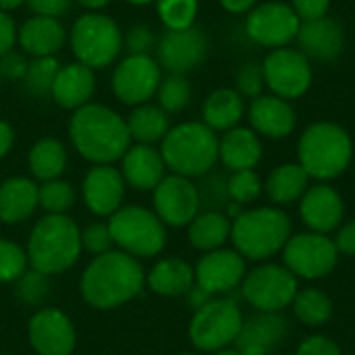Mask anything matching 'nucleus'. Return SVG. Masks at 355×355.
Instances as JSON below:
<instances>
[{
  "instance_id": "36",
  "label": "nucleus",
  "mask_w": 355,
  "mask_h": 355,
  "mask_svg": "<svg viewBox=\"0 0 355 355\" xmlns=\"http://www.w3.org/2000/svg\"><path fill=\"white\" fill-rule=\"evenodd\" d=\"M37 206L46 214H67L75 206V189L62 179L44 181L37 185Z\"/></svg>"
},
{
  "instance_id": "8",
  "label": "nucleus",
  "mask_w": 355,
  "mask_h": 355,
  "mask_svg": "<svg viewBox=\"0 0 355 355\" xmlns=\"http://www.w3.org/2000/svg\"><path fill=\"white\" fill-rule=\"evenodd\" d=\"M77 62L89 69H104L116 60L123 50V33L114 19L100 12L79 17L69 33Z\"/></svg>"
},
{
  "instance_id": "19",
  "label": "nucleus",
  "mask_w": 355,
  "mask_h": 355,
  "mask_svg": "<svg viewBox=\"0 0 355 355\" xmlns=\"http://www.w3.org/2000/svg\"><path fill=\"white\" fill-rule=\"evenodd\" d=\"M125 179L112 164H96L83 179V202L96 216H112L125 198Z\"/></svg>"
},
{
  "instance_id": "33",
  "label": "nucleus",
  "mask_w": 355,
  "mask_h": 355,
  "mask_svg": "<svg viewBox=\"0 0 355 355\" xmlns=\"http://www.w3.org/2000/svg\"><path fill=\"white\" fill-rule=\"evenodd\" d=\"M125 121H127L131 139H135L137 144H148V146L162 141L171 129L168 114L160 106H154L148 102L135 106V110Z\"/></svg>"
},
{
  "instance_id": "34",
  "label": "nucleus",
  "mask_w": 355,
  "mask_h": 355,
  "mask_svg": "<svg viewBox=\"0 0 355 355\" xmlns=\"http://www.w3.org/2000/svg\"><path fill=\"white\" fill-rule=\"evenodd\" d=\"M308 173L302 164H281L266 179V193L275 204H291L308 189Z\"/></svg>"
},
{
  "instance_id": "40",
  "label": "nucleus",
  "mask_w": 355,
  "mask_h": 355,
  "mask_svg": "<svg viewBox=\"0 0 355 355\" xmlns=\"http://www.w3.org/2000/svg\"><path fill=\"white\" fill-rule=\"evenodd\" d=\"M27 268V252L15 241L0 239V283H17Z\"/></svg>"
},
{
  "instance_id": "22",
  "label": "nucleus",
  "mask_w": 355,
  "mask_h": 355,
  "mask_svg": "<svg viewBox=\"0 0 355 355\" xmlns=\"http://www.w3.org/2000/svg\"><path fill=\"white\" fill-rule=\"evenodd\" d=\"M17 42L23 52L31 54L33 58L56 56L67 42V29L54 17L33 15L19 27Z\"/></svg>"
},
{
  "instance_id": "39",
  "label": "nucleus",
  "mask_w": 355,
  "mask_h": 355,
  "mask_svg": "<svg viewBox=\"0 0 355 355\" xmlns=\"http://www.w3.org/2000/svg\"><path fill=\"white\" fill-rule=\"evenodd\" d=\"M158 106L168 112H181L191 100V87L183 75H168L158 85Z\"/></svg>"
},
{
  "instance_id": "32",
  "label": "nucleus",
  "mask_w": 355,
  "mask_h": 355,
  "mask_svg": "<svg viewBox=\"0 0 355 355\" xmlns=\"http://www.w3.org/2000/svg\"><path fill=\"white\" fill-rule=\"evenodd\" d=\"M243 116V98L235 89H216L204 102V125L212 131H229Z\"/></svg>"
},
{
  "instance_id": "58",
  "label": "nucleus",
  "mask_w": 355,
  "mask_h": 355,
  "mask_svg": "<svg viewBox=\"0 0 355 355\" xmlns=\"http://www.w3.org/2000/svg\"><path fill=\"white\" fill-rule=\"evenodd\" d=\"M129 4H135V6H144V4H150L152 0H127Z\"/></svg>"
},
{
  "instance_id": "54",
  "label": "nucleus",
  "mask_w": 355,
  "mask_h": 355,
  "mask_svg": "<svg viewBox=\"0 0 355 355\" xmlns=\"http://www.w3.org/2000/svg\"><path fill=\"white\" fill-rule=\"evenodd\" d=\"M220 4H223V8H225V10L239 15V12H248V10H252V8H254V4H256V0H220Z\"/></svg>"
},
{
  "instance_id": "35",
  "label": "nucleus",
  "mask_w": 355,
  "mask_h": 355,
  "mask_svg": "<svg viewBox=\"0 0 355 355\" xmlns=\"http://www.w3.org/2000/svg\"><path fill=\"white\" fill-rule=\"evenodd\" d=\"M293 312L302 324L322 327L333 316V302L327 293L318 289H304V291H297L293 300Z\"/></svg>"
},
{
  "instance_id": "31",
  "label": "nucleus",
  "mask_w": 355,
  "mask_h": 355,
  "mask_svg": "<svg viewBox=\"0 0 355 355\" xmlns=\"http://www.w3.org/2000/svg\"><path fill=\"white\" fill-rule=\"evenodd\" d=\"M67 160H69L67 148L56 137L37 139L27 154L29 173L42 183L52 181V179H60V175L67 168Z\"/></svg>"
},
{
  "instance_id": "56",
  "label": "nucleus",
  "mask_w": 355,
  "mask_h": 355,
  "mask_svg": "<svg viewBox=\"0 0 355 355\" xmlns=\"http://www.w3.org/2000/svg\"><path fill=\"white\" fill-rule=\"evenodd\" d=\"M27 0H0V10H4V12H8V10H15V8H19L21 4H25Z\"/></svg>"
},
{
  "instance_id": "9",
  "label": "nucleus",
  "mask_w": 355,
  "mask_h": 355,
  "mask_svg": "<svg viewBox=\"0 0 355 355\" xmlns=\"http://www.w3.org/2000/svg\"><path fill=\"white\" fill-rule=\"evenodd\" d=\"M243 324L241 310L233 300H210L193 312L189 339L196 349L216 354L235 343Z\"/></svg>"
},
{
  "instance_id": "55",
  "label": "nucleus",
  "mask_w": 355,
  "mask_h": 355,
  "mask_svg": "<svg viewBox=\"0 0 355 355\" xmlns=\"http://www.w3.org/2000/svg\"><path fill=\"white\" fill-rule=\"evenodd\" d=\"M73 2H77V4H81V6H85V8H89L94 12V10L104 8L110 0H73Z\"/></svg>"
},
{
  "instance_id": "29",
  "label": "nucleus",
  "mask_w": 355,
  "mask_h": 355,
  "mask_svg": "<svg viewBox=\"0 0 355 355\" xmlns=\"http://www.w3.org/2000/svg\"><path fill=\"white\" fill-rule=\"evenodd\" d=\"M37 208V185L33 183V179L10 177L0 183V223H23Z\"/></svg>"
},
{
  "instance_id": "42",
  "label": "nucleus",
  "mask_w": 355,
  "mask_h": 355,
  "mask_svg": "<svg viewBox=\"0 0 355 355\" xmlns=\"http://www.w3.org/2000/svg\"><path fill=\"white\" fill-rule=\"evenodd\" d=\"M48 295V277L27 268L25 275L17 281V297L27 306H40Z\"/></svg>"
},
{
  "instance_id": "51",
  "label": "nucleus",
  "mask_w": 355,
  "mask_h": 355,
  "mask_svg": "<svg viewBox=\"0 0 355 355\" xmlns=\"http://www.w3.org/2000/svg\"><path fill=\"white\" fill-rule=\"evenodd\" d=\"M335 245H337V252L339 254H345V256H355V220L343 225L337 233V237L333 239Z\"/></svg>"
},
{
  "instance_id": "49",
  "label": "nucleus",
  "mask_w": 355,
  "mask_h": 355,
  "mask_svg": "<svg viewBox=\"0 0 355 355\" xmlns=\"http://www.w3.org/2000/svg\"><path fill=\"white\" fill-rule=\"evenodd\" d=\"M25 4H29V8L35 15H44V17L58 19V17H62L71 8L73 0H27Z\"/></svg>"
},
{
  "instance_id": "28",
  "label": "nucleus",
  "mask_w": 355,
  "mask_h": 355,
  "mask_svg": "<svg viewBox=\"0 0 355 355\" xmlns=\"http://www.w3.org/2000/svg\"><path fill=\"white\" fill-rule=\"evenodd\" d=\"M287 320L279 312H260L258 316L243 320L241 331L235 339L237 349L258 347L266 354L277 349L287 337Z\"/></svg>"
},
{
  "instance_id": "23",
  "label": "nucleus",
  "mask_w": 355,
  "mask_h": 355,
  "mask_svg": "<svg viewBox=\"0 0 355 355\" xmlns=\"http://www.w3.org/2000/svg\"><path fill=\"white\" fill-rule=\"evenodd\" d=\"M302 54L316 60H333L341 54L345 37L341 25L331 17L302 21L297 31Z\"/></svg>"
},
{
  "instance_id": "18",
  "label": "nucleus",
  "mask_w": 355,
  "mask_h": 355,
  "mask_svg": "<svg viewBox=\"0 0 355 355\" xmlns=\"http://www.w3.org/2000/svg\"><path fill=\"white\" fill-rule=\"evenodd\" d=\"M196 285L210 295L229 293L245 279V258L237 250L206 252L196 264Z\"/></svg>"
},
{
  "instance_id": "14",
  "label": "nucleus",
  "mask_w": 355,
  "mask_h": 355,
  "mask_svg": "<svg viewBox=\"0 0 355 355\" xmlns=\"http://www.w3.org/2000/svg\"><path fill=\"white\" fill-rule=\"evenodd\" d=\"M200 208V191L187 177L173 173L154 187V212L164 227H189Z\"/></svg>"
},
{
  "instance_id": "43",
  "label": "nucleus",
  "mask_w": 355,
  "mask_h": 355,
  "mask_svg": "<svg viewBox=\"0 0 355 355\" xmlns=\"http://www.w3.org/2000/svg\"><path fill=\"white\" fill-rule=\"evenodd\" d=\"M114 245L108 223H92L81 231V248L94 256L110 252Z\"/></svg>"
},
{
  "instance_id": "3",
  "label": "nucleus",
  "mask_w": 355,
  "mask_h": 355,
  "mask_svg": "<svg viewBox=\"0 0 355 355\" xmlns=\"http://www.w3.org/2000/svg\"><path fill=\"white\" fill-rule=\"evenodd\" d=\"M81 229L67 214H46L27 239L29 268L54 277L69 270L81 256Z\"/></svg>"
},
{
  "instance_id": "47",
  "label": "nucleus",
  "mask_w": 355,
  "mask_h": 355,
  "mask_svg": "<svg viewBox=\"0 0 355 355\" xmlns=\"http://www.w3.org/2000/svg\"><path fill=\"white\" fill-rule=\"evenodd\" d=\"M295 355H341V349L335 341H331L329 337L322 335H314L308 337L300 347Z\"/></svg>"
},
{
  "instance_id": "5",
  "label": "nucleus",
  "mask_w": 355,
  "mask_h": 355,
  "mask_svg": "<svg viewBox=\"0 0 355 355\" xmlns=\"http://www.w3.org/2000/svg\"><path fill=\"white\" fill-rule=\"evenodd\" d=\"M297 156L308 177L331 181L343 175L354 156L349 133L335 123H314L297 144Z\"/></svg>"
},
{
  "instance_id": "52",
  "label": "nucleus",
  "mask_w": 355,
  "mask_h": 355,
  "mask_svg": "<svg viewBox=\"0 0 355 355\" xmlns=\"http://www.w3.org/2000/svg\"><path fill=\"white\" fill-rule=\"evenodd\" d=\"M185 297H187V302H189V308H193V312L200 310L204 304H208V302L212 300V295L206 293V291H204L202 287H198V285H193V287L185 293Z\"/></svg>"
},
{
  "instance_id": "37",
  "label": "nucleus",
  "mask_w": 355,
  "mask_h": 355,
  "mask_svg": "<svg viewBox=\"0 0 355 355\" xmlns=\"http://www.w3.org/2000/svg\"><path fill=\"white\" fill-rule=\"evenodd\" d=\"M60 69V62L56 60V56H42V58H33L27 64V73L23 77L25 87L35 94V96H48L52 89V83L56 79V73Z\"/></svg>"
},
{
  "instance_id": "44",
  "label": "nucleus",
  "mask_w": 355,
  "mask_h": 355,
  "mask_svg": "<svg viewBox=\"0 0 355 355\" xmlns=\"http://www.w3.org/2000/svg\"><path fill=\"white\" fill-rule=\"evenodd\" d=\"M237 87L241 96L248 98H258L262 87H264V73H262V64L258 62H248L241 67V71L237 73Z\"/></svg>"
},
{
  "instance_id": "26",
  "label": "nucleus",
  "mask_w": 355,
  "mask_h": 355,
  "mask_svg": "<svg viewBox=\"0 0 355 355\" xmlns=\"http://www.w3.org/2000/svg\"><path fill=\"white\" fill-rule=\"evenodd\" d=\"M218 158L233 173L252 171L262 158V144L252 129L233 127L218 139Z\"/></svg>"
},
{
  "instance_id": "11",
  "label": "nucleus",
  "mask_w": 355,
  "mask_h": 355,
  "mask_svg": "<svg viewBox=\"0 0 355 355\" xmlns=\"http://www.w3.org/2000/svg\"><path fill=\"white\" fill-rule=\"evenodd\" d=\"M241 295L258 312H281L291 306L297 295V277L285 266L264 264L245 275Z\"/></svg>"
},
{
  "instance_id": "6",
  "label": "nucleus",
  "mask_w": 355,
  "mask_h": 355,
  "mask_svg": "<svg viewBox=\"0 0 355 355\" xmlns=\"http://www.w3.org/2000/svg\"><path fill=\"white\" fill-rule=\"evenodd\" d=\"M291 237V220L279 208H254L231 223V241L248 260H268Z\"/></svg>"
},
{
  "instance_id": "21",
  "label": "nucleus",
  "mask_w": 355,
  "mask_h": 355,
  "mask_svg": "<svg viewBox=\"0 0 355 355\" xmlns=\"http://www.w3.org/2000/svg\"><path fill=\"white\" fill-rule=\"evenodd\" d=\"M166 164L160 150L148 144L129 146L121 158V175L127 185L137 191H154V187L166 177Z\"/></svg>"
},
{
  "instance_id": "13",
  "label": "nucleus",
  "mask_w": 355,
  "mask_h": 355,
  "mask_svg": "<svg viewBox=\"0 0 355 355\" xmlns=\"http://www.w3.org/2000/svg\"><path fill=\"white\" fill-rule=\"evenodd\" d=\"M264 83L283 100L300 98L312 83V67L300 50L277 48L262 62Z\"/></svg>"
},
{
  "instance_id": "60",
  "label": "nucleus",
  "mask_w": 355,
  "mask_h": 355,
  "mask_svg": "<svg viewBox=\"0 0 355 355\" xmlns=\"http://www.w3.org/2000/svg\"><path fill=\"white\" fill-rule=\"evenodd\" d=\"M0 355H6V354H0Z\"/></svg>"
},
{
  "instance_id": "53",
  "label": "nucleus",
  "mask_w": 355,
  "mask_h": 355,
  "mask_svg": "<svg viewBox=\"0 0 355 355\" xmlns=\"http://www.w3.org/2000/svg\"><path fill=\"white\" fill-rule=\"evenodd\" d=\"M12 141H15V133H12V127L6 123V121H0V160L10 152L12 148Z\"/></svg>"
},
{
  "instance_id": "4",
  "label": "nucleus",
  "mask_w": 355,
  "mask_h": 355,
  "mask_svg": "<svg viewBox=\"0 0 355 355\" xmlns=\"http://www.w3.org/2000/svg\"><path fill=\"white\" fill-rule=\"evenodd\" d=\"M166 168L181 177H202L218 160V137L204 123H181L162 139L160 146Z\"/></svg>"
},
{
  "instance_id": "57",
  "label": "nucleus",
  "mask_w": 355,
  "mask_h": 355,
  "mask_svg": "<svg viewBox=\"0 0 355 355\" xmlns=\"http://www.w3.org/2000/svg\"><path fill=\"white\" fill-rule=\"evenodd\" d=\"M214 355H239V352H237V349H229V347H227V349H220V352H216Z\"/></svg>"
},
{
  "instance_id": "2",
  "label": "nucleus",
  "mask_w": 355,
  "mask_h": 355,
  "mask_svg": "<svg viewBox=\"0 0 355 355\" xmlns=\"http://www.w3.org/2000/svg\"><path fill=\"white\" fill-rule=\"evenodd\" d=\"M69 137L77 154L94 164H112L131 146L127 121L104 104L77 108L69 123Z\"/></svg>"
},
{
  "instance_id": "45",
  "label": "nucleus",
  "mask_w": 355,
  "mask_h": 355,
  "mask_svg": "<svg viewBox=\"0 0 355 355\" xmlns=\"http://www.w3.org/2000/svg\"><path fill=\"white\" fill-rule=\"evenodd\" d=\"M154 44H156V37L152 29L144 23L131 25L127 35L123 37V46L127 48L129 54H150Z\"/></svg>"
},
{
  "instance_id": "7",
  "label": "nucleus",
  "mask_w": 355,
  "mask_h": 355,
  "mask_svg": "<svg viewBox=\"0 0 355 355\" xmlns=\"http://www.w3.org/2000/svg\"><path fill=\"white\" fill-rule=\"evenodd\" d=\"M108 227L114 245L133 258H154L166 245V227L156 212L144 206H121Z\"/></svg>"
},
{
  "instance_id": "25",
  "label": "nucleus",
  "mask_w": 355,
  "mask_h": 355,
  "mask_svg": "<svg viewBox=\"0 0 355 355\" xmlns=\"http://www.w3.org/2000/svg\"><path fill=\"white\" fill-rule=\"evenodd\" d=\"M250 123L254 131L281 139L295 129V112L291 104L279 96H258L250 106Z\"/></svg>"
},
{
  "instance_id": "15",
  "label": "nucleus",
  "mask_w": 355,
  "mask_h": 355,
  "mask_svg": "<svg viewBox=\"0 0 355 355\" xmlns=\"http://www.w3.org/2000/svg\"><path fill=\"white\" fill-rule=\"evenodd\" d=\"M300 17L291 4L264 2L250 10L245 21V33L260 46L283 48L297 37Z\"/></svg>"
},
{
  "instance_id": "17",
  "label": "nucleus",
  "mask_w": 355,
  "mask_h": 355,
  "mask_svg": "<svg viewBox=\"0 0 355 355\" xmlns=\"http://www.w3.org/2000/svg\"><path fill=\"white\" fill-rule=\"evenodd\" d=\"M158 64L171 75H183L200 67L208 54V40L202 29L187 27L171 31L166 29L156 46Z\"/></svg>"
},
{
  "instance_id": "46",
  "label": "nucleus",
  "mask_w": 355,
  "mask_h": 355,
  "mask_svg": "<svg viewBox=\"0 0 355 355\" xmlns=\"http://www.w3.org/2000/svg\"><path fill=\"white\" fill-rule=\"evenodd\" d=\"M27 60L23 54L8 50L0 56V77H6L10 81H23L25 73H27Z\"/></svg>"
},
{
  "instance_id": "59",
  "label": "nucleus",
  "mask_w": 355,
  "mask_h": 355,
  "mask_svg": "<svg viewBox=\"0 0 355 355\" xmlns=\"http://www.w3.org/2000/svg\"><path fill=\"white\" fill-rule=\"evenodd\" d=\"M181 355H193V354H181Z\"/></svg>"
},
{
  "instance_id": "16",
  "label": "nucleus",
  "mask_w": 355,
  "mask_h": 355,
  "mask_svg": "<svg viewBox=\"0 0 355 355\" xmlns=\"http://www.w3.org/2000/svg\"><path fill=\"white\" fill-rule=\"evenodd\" d=\"M29 345L37 355H71L77 333L71 318L58 308H40L27 324Z\"/></svg>"
},
{
  "instance_id": "12",
  "label": "nucleus",
  "mask_w": 355,
  "mask_h": 355,
  "mask_svg": "<svg viewBox=\"0 0 355 355\" xmlns=\"http://www.w3.org/2000/svg\"><path fill=\"white\" fill-rule=\"evenodd\" d=\"M162 81V67L150 54H129L112 73L114 96L129 106L146 104Z\"/></svg>"
},
{
  "instance_id": "27",
  "label": "nucleus",
  "mask_w": 355,
  "mask_h": 355,
  "mask_svg": "<svg viewBox=\"0 0 355 355\" xmlns=\"http://www.w3.org/2000/svg\"><path fill=\"white\" fill-rule=\"evenodd\" d=\"M146 285L162 297H181L196 285V270L181 258H162L146 275Z\"/></svg>"
},
{
  "instance_id": "10",
  "label": "nucleus",
  "mask_w": 355,
  "mask_h": 355,
  "mask_svg": "<svg viewBox=\"0 0 355 355\" xmlns=\"http://www.w3.org/2000/svg\"><path fill=\"white\" fill-rule=\"evenodd\" d=\"M337 260L339 252L335 241L314 231L289 237V241L283 248L285 268L297 279H322L335 270Z\"/></svg>"
},
{
  "instance_id": "48",
  "label": "nucleus",
  "mask_w": 355,
  "mask_h": 355,
  "mask_svg": "<svg viewBox=\"0 0 355 355\" xmlns=\"http://www.w3.org/2000/svg\"><path fill=\"white\" fill-rule=\"evenodd\" d=\"M331 0H293V10L297 12L300 21H312L327 17Z\"/></svg>"
},
{
  "instance_id": "1",
  "label": "nucleus",
  "mask_w": 355,
  "mask_h": 355,
  "mask_svg": "<svg viewBox=\"0 0 355 355\" xmlns=\"http://www.w3.org/2000/svg\"><path fill=\"white\" fill-rule=\"evenodd\" d=\"M146 270L137 258L110 250L96 256L81 275V297L96 310H114L144 291Z\"/></svg>"
},
{
  "instance_id": "41",
  "label": "nucleus",
  "mask_w": 355,
  "mask_h": 355,
  "mask_svg": "<svg viewBox=\"0 0 355 355\" xmlns=\"http://www.w3.org/2000/svg\"><path fill=\"white\" fill-rule=\"evenodd\" d=\"M227 193L229 200L235 204H252L262 193L260 177L252 171H237L227 179Z\"/></svg>"
},
{
  "instance_id": "50",
  "label": "nucleus",
  "mask_w": 355,
  "mask_h": 355,
  "mask_svg": "<svg viewBox=\"0 0 355 355\" xmlns=\"http://www.w3.org/2000/svg\"><path fill=\"white\" fill-rule=\"evenodd\" d=\"M17 25L12 21V17L4 10H0V56L8 50L15 48L17 42Z\"/></svg>"
},
{
  "instance_id": "24",
  "label": "nucleus",
  "mask_w": 355,
  "mask_h": 355,
  "mask_svg": "<svg viewBox=\"0 0 355 355\" xmlns=\"http://www.w3.org/2000/svg\"><path fill=\"white\" fill-rule=\"evenodd\" d=\"M94 89H96L94 69L85 67L81 62H69L58 69L56 79L50 89V96L58 106L77 110V108L89 104Z\"/></svg>"
},
{
  "instance_id": "38",
  "label": "nucleus",
  "mask_w": 355,
  "mask_h": 355,
  "mask_svg": "<svg viewBox=\"0 0 355 355\" xmlns=\"http://www.w3.org/2000/svg\"><path fill=\"white\" fill-rule=\"evenodd\" d=\"M156 10L166 29H187L193 27L198 15V0H156Z\"/></svg>"
},
{
  "instance_id": "20",
  "label": "nucleus",
  "mask_w": 355,
  "mask_h": 355,
  "mask_svg": "<svg viewBox=\"0 0 355 355\" xmlns=\"http://www.w3.org/2000/svg\"><path fill=\"white\" fill-rule=\"evenodd\" d=\"M300 214L310 231L327 235L339 229L345 214V206L341 196L331 185H314L308 187L302 196Z\"/></svg>"
},
{
  "instance_id": "30",
  "label": "nucleus",
  "mask_w": 355,
  "mask_h": 355,
  "mask_svg": "<svg viewBox=\"0 0 355 355\" xmlns=\"http://www.w3.org/2000/svg\"><path fill=\"white\" fill-rule=\"evenodd\" d=\"M189 243L200 252H214L231 239V218L220 210L200 212L189 223Z\"/></svg>"
}]
</instances>
